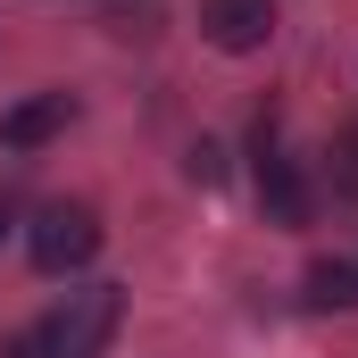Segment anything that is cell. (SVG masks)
Returning <instances> with one entry per match:
<instances>
[{"mask_svg":"<svg viewBox=\"0 0 358 358\" xmlns=\"http://www.w3.org/2000/svg\"><path fill=\"white\" fill-rule=\"evenodd\" d=\"M117 317H125V292H117V283H84V292H67L50 317H34L25 334H8L0 358H100L108 334H117Z\"/></svg>","mask_w":358,"mask_h":358,"instance_id":"cell-1","label":"cell"},{"mask_svg":"<svg viewBox=\"0 0 358 358\" xmlns=\"http://www.w3.org/2000/svg\"><path fill=\"white\" fill-rule=\"evenodd\" d=\"M25 250H34L42 275H76V267H92V250H100V217H92L84 200H50V208L34 217Z\"/></svg>","mask_w":358,"mask_h":358,"instance_id":"cell-2","label":"cell"},{"mask_svg":"<svg viewBox=\"0 0 358 358\" xmlns=\"http://www.w3.org/2000/svg\"><path fill=\"white\" fill-rule=\"evenodd\" d=\"M259 200H267V217L275 225H308V208H317V192H308V167L275 142V117H259Z\"/></svg>","mask_w":358,"mask_h":358,"instance_id":"cell-3","label":"cell"},{"mask_svg":"<svg viewBox=\"0 0 358 358\" xmlns=\"http://www.w3.org/2000/svg\"><path fill=\"white\" fill-rule=\"evenodd\" d=\"M200 34L217 50H259L275 34V0H200Z\"/></svg>","mask_w":358,"mask_h":358,"instance_id":"cell-4","label":"cell"},{"mask_svg":"<svg viewBox=\"0 0 358 358\" xmlns=\"http://www.w3.org/2000/svg\"><path fill=\"white\" fill-rule=\"evenodd\" d=\"M67 117H76V100H67V92H34V100H17V108L0 117V142H8V150H42Z\"/></svg>","mask_w":358,"mask_h":358,"instance_id":"cell-5","label":"cell"},{"mask_svg":"<svg viewBox=\"0 0 358 358\" xmlns=\"http://www.w3.org/2000/svg\"><path fill=\"white\" fill-rule=\"evenodd\" d=\"M308 300H317V308H350L358 300V267L350 259H317V267H308Z\"/></svg>","mask_w":358,"mask_h":358,"instance_id":"cell-6","label":"cell"},{"mask_svg":"<svg viewBox=\"0 0 358 358\" xmlns=\"http://www.w3.org/2000/svg\"><path fill=\"white\" fill-rule=\"evenodd\" d=\"M334 200H358V125L334 142Z\"/></svg>","mask_w":358,"mask_h":358,"instance_id":"cell-7","label":"cell"},{"mask_svg":"<svg viewBox=\"0 0 358 358\" xmlns=\"http://www.w3.org/2000/svg\"><path fill=\"white\" fill-rule=\"evenodd\" d=\"M183 167H192V183H217V176H225V142H192Z\"/></svg>","mask_w":358,"mask_h":358,"instance_id":"cell-8","label":"cell"},{"mask_svg":"<svg viewBox=\"0 0 358 358\" xmlns=\"http://www.w3.org/2000/svg\"><path fill=\"white\" fill-rule=\"evenodd\" d=\"M0 234H8V208H0Z\"/></svg>","mask_w":358,"mask_h":358,"instance_id":"cell-9","label":"cell"}]
</instances>
